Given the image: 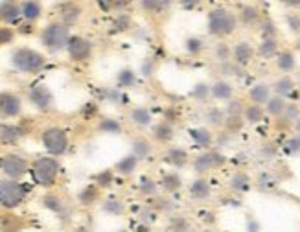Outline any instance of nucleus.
<instances>
[{"label":"nucleus","instance_id":"de8ad7c7","mask_svg":"<svg viewBox=\"0 0 300 232\" xmlns=\"http://www.w3.org/2000/svg\"><path fill=\"white\" fill-rule=\"evenodd\" d=\"M289 151H300V136H297V138H293V140L289 142Z\"/></svg>","mask_w":300,"mask_h":232},{"label":"nucleus","instance_id":"2f4dec72","mask_svg":"<svg viewBox=\"0 0 300 232\" xmlns=\"http://www.w3.org/2000/svg\"><path fill=\"white\" fill-rule=\"evenodd\" d=\"M276 50H278V43H276V39H265L264 43L260 44V55H264V57H271V55H275L276 54Z\"/></svg>","mask_w":300,"mask_h":232},{"label":"nucleus","instance_id":"412c9836","mask_svg":"<svg viewBox=\"0 0 300 232\" xmlns=\"http://www.w3.org/2000/svg\"><path fill=\"white\" fill-rule=\"evenodd\" d=\"M131 120L138 127H148L151 123V113L146 107H137L131 111Z\"/></svg>","mask_w":300,"mask_h":232},{"label":"nucleus","instance_id":"09e8293b","mask_svg":"<svg viewBox=\"0 0 300 232\" xmlns=\"http://www.w3.org/2000/svg\"><path fill=\"white\" fill-rule=\"evenodd\" d=\"M284 113H286L288 118H293V116H297L299 111H297V105H286V111H284Z\"/></svg>","mask_w":300,"mask_h":232},{"label":"nucleus","instance_id":"9b49d317","mask_svg":"<svg viewBox=\"0 0 300 232\" xmlns=\"http://www.w3.org/2000/svg\"><path fill=\"white\" fill-rule=\"evenodd\" d=\"M223 155L217 151H208V153H203V155H199L197 159L193 160V168L195 171H208L212 168H216V166L223 164Z\"/></svg>","mask_w":300,"mask_h":232},{"label":"nucleus","instance_id":"e433bc0d","mask_svg":"<svg viewBox=\"0 0 300 232\" xmlns=\"http://www.w3.org/2000/svg\"><path fill=\"white\" fill-rule=\"evenodd\" d=\"M162 186L168 192H175L177 188H180V179L175 175V173H171V175H166V177L162 179Z\"/></svg>","mask_w":300,"mask_h":232},{"label":"nucleus","instance_id":"f03ea898","mask_svg":"<svg viewBox=\"0 0 300 232\" xmlns=\"http://www.w3.org/2000/svg\"><path fill=\"white\" fill-rule=\"evenodd\" d=\"M57 173H59V162L54 157H41L31 164V177L41 186L54 184Z\"/></svg>","mask_w":300,"mask_h":232},{"label":"nucleus","instance_id":"864d4df0","mask_svg":"<svg viewBox=\"0 0 300 232\" xmlns=\"http://www.w3.org/2000/svg\"><path fill=\"white\" fill-rule=\"evenodd\" d=\"M76 232H90V231L87 229V227H78V229H76Z\"/></svg>","mask_w":300,"mask_h":232},{"label":"nucleus","instance_id":"c756f323","mask_svg":"<svg viewBox=\"0 0 300 232\" xmlns=\"http://www.w3.org/2000/svg\"><path fill=\"white\" fill-rule=\"evenodd\" d=\"M103 210L109 212V214H114V216H120L124 212V203L120 199H116V197H109L105 205H103Z\"/></svg>","mask_w":300,"mask_h":232},{"label":"nucleus","instance_id":"49530a36","mask_svg":"<svg viewBox=\"0 0 300 232\" xmlns=\"http://www.w3.org/2000/svg\"><path fill=\"white\" fill-rule=\"evenodd\" d=\"M102 129H111V131H120V125L118 122H114V120H105L102 123Z\"/></svg>","mask_w":300,"mask_h":232},{"label":"nucleus","instance_id":"ddd939ff","mask_svg":"<svg viewBox=\"0 0 300 232\" xmlns=\"http://www.w3.org/2000/svg\"><path fill=\"white\" fill-rule=\"evenodd\" d=\"M18 17H20V4H15V2H4V4H0V20L17 22Z\"/></svg>","mask_w":300,"mask_h":232},{"label":"nucleus","instance_id":"0eeeda50","mask_svg":"<svg viewBox=\"0 0 300 232\" xmlns=\"http://www.w3.org/2000/svg\"><path fill=\"white\" fill-rule=\"evenodd\" d=\"M0 170L4 171L11 181H15V179H20L28 171V162H26L24 157L9 153V155H4L0 159Z\"/></svg>","mask_w":300,"mask_h":232},{"label":"nucleus","instance_id":"bb28decb","mask_svg":"<svg viewBox=\"0 0 300 232\" xmlns=\"http://www.w3.org/2000/svg\"><path fill=\"white\" fill-rule=\"evenodd\" d=\"M278 68L284 70V72H289V70H293L295 68V55L291 52H282V54L278 55Z\"/></svg>","mask_w":300,"mask_h":232},{"label":"nucleus","instance_id":"3c124183","mask_svg":"<svg viewBox=\"0 0 300 232\" xmlns=\"http://www.w3.org/2000/svg\"><path fill=\"white\" fill-rule=\"evenodd\" d=\"M289 26H291L293 30H299V28H300V18L299 17H289Z\"/></svg>","mask_w":300,"mask_h":232},{"label":"nucleus","instance_id":"f257e3e1","mask_svg":"<svg viewBox=\"0 0 300 232\" xmlns=\"http://www.w3.org/2000/svg\"><path fill=\"white\" fill-rule=\"evenodd\" d=\"M13 67L26 74H35L44 67V55L31 48H17L11 55Z\"/></svg>","mask_w":300,"mask_h":232},{"label":"nucleus","instance_id":"37998d69","mask_svg":"<svg viewBox=\"0 0 300 232\" xmlns=\"http://www.w3.org/2000/svg\"><path fill=\"white\" fill-rule=\"evenodd\" d=\"M140 190H142L144 194H153V190H155V181H151V179H142V181H140Z\"/></svg>","mask_w":300,"mask_h":232},{"label":"nucleus","instance_id":"2eb2a0df","mask_svg":"<svg viewBox=\"0 0 300 232\" xmlns=\"http://www.w3.org/2000/svg\"><path fill=\"white\" fill-rule=\"evenodd\" d=\"M41 11H42V6L39 2H22L20 4V15L28 20V22H33L35 18L41 17Z\"/></svg>","mask_w":300,"mask_h":232},{"label":"nucleus","instance_id":"13d9d810","mask_svg":"<svg viewBox=\"0 0 300 232\" xmlns=\"http://www.w3.org/2000/svg\"><path fill=\"white\" fill-rule=\"evenodd\" d=\"M204 232H210V231H204Z\"/></svg>","mask_w":300,"mask_h":232},{"label":"nucleus","instance_id":"473e14b6","mask_svg":"<svg viewBox=\"0 0 300 232\" xmlns=\"http://www.w3.org/2000/svg\"><path fill=\"white\" fill-rule=\"evenodd\" d=\"M275 91L280 98H282V96H288L289 92L293 91V81L289 80V78H282V80L275 85Z\"/></svg>","mask_w":300,"mask_h":232},{"label":"nucleus","instance_id":"b1692460","mask_svg":"<svg viewBox=\"0 0 300 232\" xmlns=\"http://www.w3.org/2000/svg\"><path fill=\"white\" fill-rule=\"evenodd\" d=\"M234 57H236V61L241 63V65L249 61V59L252 57V48H251V44H247V43L236 44V46H234Z\"/></svg>","mask_w":300,"mask_h":232},{"label":"nucleus","instance_id":"1a4fd4ad","mask_svg":"<svg viewBox=\"0 0 300 232\" xmlns=\"http://www.w3.org/2000/svg\"><path fill=\"white\" fill-rule=\"evenodd\" d=\"M66 50H68V55H70L72 59H76V61H85L90 55L92 44H90V41L85 39V37L74 35L70 37V41L66 44Z\"/></svg>","mask_w":300,"mask_h":232},{"label":"nucleus","instance_id":"9d476101","mask_svg":"<svg viewBox=\"0 0 300 232\" xmlns=\"http://www.w3.org/2000/svg\"><path fill=\"white\" fill-rule=\"evenodd\" d=\"M30 100L39 111H50L52 105H54V96H52L50 89H46V87H42V85H37L31 89Z\"/></svg>","mask_w":300,"mask_h":232},{"label":"nucleus","instance_id":"f3484780","mask_svg":"<svg viewBox=\"0 0 300 232\" xmlns=\"http://www.w3.org/2000/svg\"><path fill=\"white\" fill-rule=\"evenodd\" d=\"M210 92L216 100H230L234 91H232V85L227 83V81H216Z\"/></svg>","mask_w":300,"mask_h":232},{"label":"nucleus","instance_id":"4d7b16f0","mask_svg":"<svg viewBox=\"0 0 300 232\" xmlns=\"http://www.w3.org/2000/svg\"><path fill=\"white\" fill-rule=\"evenodd\" d=\"M299 50H300V41H299Z\"/></svg>","mask_w":300,"mask_h":232},{"label":"nucleus","instance_id":"6ab92c4d","mask_svg":"<svg viewBox=\"0 0 300 232\" xmlns=\"http://www.w3.org/2000/svg\"><path fill=\"white\" fill-rule=\"evenodd\" d=\"M249 96H251V100L256 105L265 104V102H269V87L264 85V83H258V85H254L251 89Z\"/></svg>","mask_w":300,"mask_h":232},{"label":"nucleus","instance_id":"aec40b11","mask_svg":"<svg viewBox=\"0 0 300 232\" xmlns=\"http://www.w3.org/2000/svg\"><path fill=\"white\" fill-rule=\"evenodd\" d=\"M0 229H2V232H18L22 229V221L18 220L17 216L6 214L0 220Z\"/></svg>","mask_w":300,"mask_h":232},{"label":"nucleus","instance_id":"423d86ee","mask_svg":"<svg viewBox=\"0 0 300 232\" xmlns=\"http://www.w3.org/2000/svg\"><path fill=\"white\" fill-rule=\"evenodd\" d=\"M42 144L46 147V151L52 155H63L68 147V138L66 133L59 127H48L42 133Z\"/></svg>","mask_w":300,"mask_h":232},{"label":"nucleus","instance_id":"603ef678","mask_svg":"<svg viewBox=\"0 0 300 232\" xmlns=\"http://www.w3.org/2000/svg\"><path fill=\"white\" fill-rule=\"evenodd\" d=\"M240 109V104H238V102H236V104H232L230 105V107H228V111H230V115H234L236 111Z\"/></svg>","mask_w":300,"mask_h":232},{"label":"nucleus","instance_id":"72a5a7b5","mask_svg":"<svg viewBox=\"0 0 300 232\" xmlns=\"http://www.w3.org/2000/svg\"><path fill=\"white\" fill-rule=\"evenodd\" d=\"M249 177H247L245 173H236L232 181H230V186L234 190H249Z\"/></svg>","mask_w":300,"mask_h":232},{"label":"nucleus","instance_id":"7c9ffc66","mask_svg":"<svg viewBox=\"0 0 300 232\" xmlns=\"http://www.w3.org/2000/svg\"><path fill=\"white\" fill-rule=\"evenodd\" d=\"M168 162H171L173 166H182L188 159V153L184 149H169L168 151Z\"/></svg>","mask_w":300,"mask_h":232},{"label":"nucleus","instance_id":"c03bdc74","mask_svg":"<svg viewBox=\"0 0 300 232\" xmlns=\"http://www.w3.org/2000/svg\"><path fill=\"white\" fill-rule=\"evenodd\" d=\"M208 87L206 85H197L195 87V91H193V96H195V98H199V100H204L206 98V96H208Z\"/></svg>","mask_w":300,"mask_h":232},{"label":"nucleus","instance_id":"a878e982","mask_svg":"<svg viewBox=\"0 0 300 232\" xmlns=\"http://www.w3.org/2000/svg\"><path fill=\"white\" fill-rule=\"evenodd\" d=\"M284 111H286V102H284V98H280V96L269 98V102H267V113H269V115L280 116L284 115Z\"/></svg>","mask_w":300,"mask_h":232},{"label":"nucleus","instance_id":"58836bf2","mask_svg":"<svg viewBox=\"0 0 300 232\" xmlns=\"http://www.w3.org/2000/svg\"><path fill=\"white\" fill-rule=\"evenodd\" d=\"M186 50L190 54H199L203 50V41L197 39V37H190L186 41Z\"/></svg>","mask_w":300,"mask_h":232},{"label":"nucleus","instance_id":"c85d7f7f","mask_svg":"<svg viewBox=\"0 0 300 232\" xmlns=\"http://www.w3.org/2000/svg\"><path fill=\"white\" fill-rule=\"evenodd\" d=\"M264 118V109L260 105H249L245 109V120L251 123H258Z\"/></svg>","mask_w":300,"mask_h":232},{"label":"nucleus","instance_id":"393cba45","mask_svg":"<svg viewBox=\"0 0 300 232\" xmlns=\"http://www.w3.org/2000/svg\"><path fill=\"white\" fill-rule=\"evenodd\" d=\"M151 151V146L150 142L146 140V138H135V142H133V155L137 157V159H144V157H148Z\"/></svg>","mask_w":300,"mask_h":232},{"label":"nucleus","instance_id":"7ed1b4c3","mask_svg":"<svg viewBox=\"0 0 300 232\" xmlns=\"http://www.w3.org/2000/svg\"><path fill=\"white\" fill-rule=\"evenodd\" d=\"M41 39L46 48L57 52V50L66 48V44L70 41V31H68V26H65L63 22H52L42 30Z\"/></svg>","mask_w":300,"mask_h":232},{"label":"nucleus","instance_id":"a19ab883","mask_svg":"<svg viewBox=\"0 0 300 232\" xmlns=\"http://www.w3.org/2000/svg\"><path fill=\"white\" fill-rule=\"evenodd\" d=\"M208 122L214 123V125H221L223 123V115L219 109H212L210 113H208Z\"/></svg>","mask_w":300,"mask_h":232},{"label":"nucleus","instance_id":"39448f33","mask_svg":"<svg viewBox=\"0 0 300 232\" xmlns=\"http://www.w3.org/2000/svg\"><path fill=\"white\" fill-rule=\"evenodd\" d=\"M236 28V17L225 9H214L208 15V30L214 35H228Z\"/></svg>","mask_w":300,"mask_h":232},{"label":"nucleus","instance_id":"8fccbe9b","mask_svg":"<svg viewBox=\"0 0 300 232\" xmlns=\"http://www.w3.org/2000/svg\"><path fill=\"white\" fill-rule=\"evenodd\" d=\"M228 127H230V129H240L241 127L240 118H234V116H230V118H228Z\"/></svg>","mask_w":300,"mask_h":232},{"label":"nucleus","instance_id":"20e7f679","mask_svg":"<svg viewBox=\"0 0 300 232\" xmlns=\"http://www.w3.org/2000/svg\"><path fill=\"white\" fill-rule=\"evenodd\" d=\"M26 188L15 181H0V205L4 208H17L24 201Z\"/></svg>","mask_w":300,"mask_h":232},{"label":"nucleus","instance_id":"4c0bfd02","mask_svg":"<svg viewBox=\"0 0 300 232\" xmlns=\"http://www.w3.org/2000/svg\"><path fill=\"white\" fill-rule=\"evenodd\" d=\"M169 2H160V0H144L142 2V7L144 9H150V11H160L164 7H168Z\"/></svg>","mask_w":300,"mask_h":232},{"label":"nucleus","instance_id":"a18cd8bd","mask_svg":"<svg viewBox=\"0 0 300 232\" xmlns=\"http://www.w3.org/2000/svg\"><path fill=\"white\" fill-rule=\"evenodd\" d=\"M216 55L219 59H227L228 55H230V50H228L227 44H217L216 46Z\"/></svg>","mask_w":300,"mask_h":232},{"label":"nucleus","instance_id":"c9c22d12","mask_svg":"<svg viewBox=\"0 0 300 232\" xmlns=\"http://www.w3.org/2000/svg\"><path fill=\"white\" fill-rule=\"evenodd\" d=\"M96 197H98V190L94 188V186H87V188L79 194V201L83 203V205H90Z\"/></svg>","mask_w":300,"mask_h":232},{"label":"nucleus","instance_id":"6e6d98bb","mask_svg":"<svg viewBox=\"0 0 300 232\" xmlns=\"http://www.w3.org/2000/svg\"><path fill=\"white\" fill-rule=\"evenodd\" d=\"M297 129H299V131H300V120H299V123H297Z\"/></svg>","mask_w":300,"mask_h":232},{"label":"nucleus","instance_id":"f704fd0d","mask_svg":"<svg viewBox=\"0 0 300 232\" xmlns=\"http://www.w3.org/2000/svg\"><path fill=\"white\" fill-rule=\"evenodd\" d=\"M241 20L245 24H251V22H256L258 20V9L254 6H245L243 11H241Z\"/></svg>","mask_w":300,"mask_h":232},{"label":"nucleus","instance_id":"4468645a","mask_svg":"<svg viewBox=\"0 0 300 232\" xmlns=\"http://www.w3.org/2000/svg\"><path fill=\"white\" fill-rule=\"evenodd\" d=\"M44 207L50 208L52 212H55L57 216H61V218H70V212L66 210V205L63 201H61V197L57 196H52V194H48V196H44Z\"/></svg>","mask_w":300,"mask_h":232},{"label":"nucleus","instance_id":"6e6552de","mask_svg":"<svg viewBox=\"0 0 300 232\" xmlns=\"http://www.w3.org/2000/svg\"><path fill=\"white\" fill-rule=\"evenodd\" d=\"M22 111V102L13 92H0V116L15 118Z\"/></svg>","mask_w":300,"mask_h":232},{"label":"nucleus","instance_id":"ea45409f","mask_svg":"<svg viewBox=\"0 0 300 232\" xmlns=\"http://www.w3.org/2000/svg\"><path fill=\"white\" fill-rule=\"evenodd\" d=\"M118 80H120L122 85H127V87H131L133 83H135V74L131 72V70H122L120 76H118Z\"/></svg>","mask_w":300,"mask_h":232},{"label":"nucleus","instance_id":"a211bd4d","mask_svg":"<svg viewBox=\"0 0 300 232\" xmlns=\"http://www.w3.org/2000/svg\"><path fill=\"white\" fill-rule=\"evenodd\" d=\"M79 13H81V9L78 7V4H63V6H61V15H63L65 26H70L74 24V22H78Z\"/></svg>","mask_w":300,"mask_h":232},{"label":"nucleus","instance_id":"79ce46f5","mask_svg":"<svg viewBox=\"0 0 300 232\" xmlns=\"http://www.w3.org/2000/svg\"><path fill=\"white\" fill-rule=\"evenodd\" d=\"M13 37H15L13 30H9V28H0V44L11 43Z\"/></svg>","mask_w":300,"mask_h":232},{"label":"nucleus","instance_id":"5fc2aeb1","mask_svg":"<svg viewBox=\"0 0 300 232\" xmlns=\"http://www.w3.org/2000/svg\"><path fill=\"white\" fill-rule=\"evenodd\" d=\"M288 6H300V2H288Z\"/></svg>","mask_w":300,"mask_h":232},{"label":"nucleus","instance_id":"5701e85b","mask_svg":"<svg viewBox=\"0 0 300 232\" xmlns=\"http://www.w3.org/2000/svg\"><path fill=\"white\" fill-rule=\"evenodd\" d=\"M153 134L156 136L158 142H168L173 138V129L169 123H156L155 129H153Z\"/></svg>","mask_w":300,"mask_h":232},{"label":"nucleus","instance_id":"cd10ccee","mask_svg":"<svg viewBox=\"0 0 300 232\" xmlns=\"http://www.w3.org/2000/svg\"><path fill=\"white\" fill-rule=\"evenodd\" d=\"M116 168H118L120 173H127V175H129V173H133L135 168H137V157H135V155H127V157H124V159L118 162Z\"/></svg>","mask_w":300,"mask_h":232},{"label":"nucleus","instance_id":"f8f14e48","mask_svg":"<svg viewBox=\"0 0 300 232\" xmlns=\"http://www.w3.org/2000/svg\"><path fill=\"white\" fill-rule=\"evenodd\" d=\"M24 133V129L18 127V125H2L0 127V142L2 144H13V142L20 140Z\"/></svg>","mask_w":300,"mask_h":232},{"label":"nucleus","instance_id":"dca6fc26","mask_svg":"<svg viewBox=\"0 0 300 232\" xmlns=\"http://www.w3.org/2000/svg\"><path fill=\"white\" fill-rule=\"evenodd\" d=\"M190 194H192L193 199H199V201L208 199V197H210V184L206 183L204 179H197V181H193L192 188H190Z\"/></svg>","mask_w":300,"mask_h":232},{"label":"nucleus","instance_id":"4be33fe9","mask_svg":"<svg viewBox=\"0 0 300 232\" xmlns=\"http://www.w3.org/2000/svg\"><path fill=\"white\" fill-rule=\"evenodd\" d=\"M190 136H192L193 142L201 147H206L212 144V134L210 131H206V129H192V131H190Z\"/></svg>","mask_w":300,"mask_h":232}]
</instances>
